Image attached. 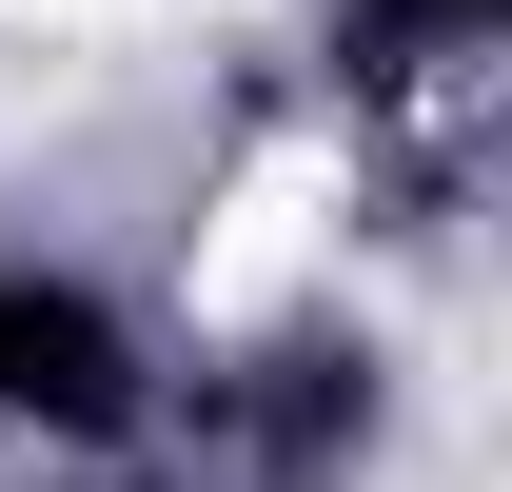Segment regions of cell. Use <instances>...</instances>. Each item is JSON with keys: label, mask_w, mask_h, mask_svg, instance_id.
Returning <instances> with one entry per match:
<instances>
[{"label": "cell", "mask_w": 512, "mask_h": 492, "mask_svg": "<svg viewBox=\"0 0 512 492\" xmlns=\"http://www.w3.org/2000/svg\"><path fill=\"white\" fill-rule=\"evenodd\" d=\"M473 20H493V0H355V40H375V60H434V40H473Z\"/></svg>", "instance_id": "7a4b0ae2"}, {"label": "cell", "mask_w": 512, "mask_h": 492, "mask_svg": "<svg viewBox=\"0 0 512 492\" xmlns=\"http://www.w3.org/2000/svg\"><path fill=\"white\" fill-rule=\"evenodd\" d=\"M0 414H40V433H119V414H138L119 315H99V296H0Z\"/></svg>", "instance_id": "6da1fadb"}]
</instances>
